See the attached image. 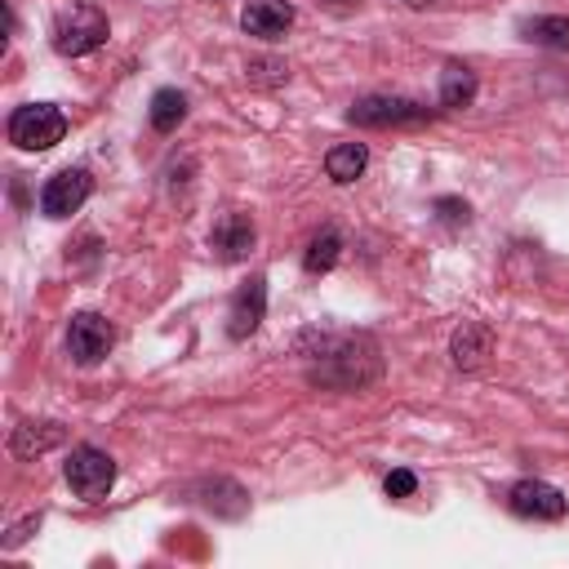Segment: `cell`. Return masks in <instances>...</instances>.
<instances>
[{
	"mask_svg": "<svg viewBox=\"0 0 569 569\" xmlns=\"http://www.w3.org/2000/svg\"><path fill=\"white\" fill-rule=\"evenodd\" d=\"M436 209H440L445 222H467V204H458V200H440Z\"/></svg>",
	"mask_w": 569,
	"mask_h": 569,
	"instance_id": "obj_19",
	"label": "cell"
},
{
	"mask_svg": "<svg viewBox=\"0 0 569 569\" xmlns=\"http://www.w3.org/2000/svg\"><path fill=\"white\" fill-rule=\"evenodd\" d=\"M431 107L413 102V98H391V93H373V98H360L347 120L351 124H365V129H387V124H413V120H427Z\"/></svg>",
	"mask_w": 569,
	"mask_h": 569,
	"instance_id": "obj_4",
	"label": "cell"
},
{
	"mask_svg": "<svg viewBox=\"0 0 569 569\" xmlns=\"http://www.w3.org/2000/svg\"><path fill=\"white\" fill-rule=\"evenodd\" d=\"M485 356H489V329H480V325H462V329L453 333V360H458L462 369H476Z\"/></svg>",
	"mask_w": 569,
	"mask_h": 569,
	"instance_id": "obj_17",
	"label": "cell"
},
{
	"mask_svg": "<svg viewBox=\"0 0 569 569\" xmlns=\"http://www.w3.org/2000/svg\"><path fill=\"white\" fill-rule=\"evenodd\" d=\"M58 440H62V427H58V422H22V427L13 431V453H18V458H31V453L53 449Z\"/></svg>",
	"mask_w": 569,
	"mask_h": 569,
	"instance_id": "obj_14",
	"label": "cell"
},
{
	"mask_svg": "<svg viewBox=\"0 0 569 569\" xmlns=\"http://www.w3.org/2000/svg\"><path fill=\"white\" fill-rule=\"evenodd\" d=\"M267 316V280L262 276H249L236 298H231V311H227V333L231 338H249Z\"/></svg>",
	"mask_w": 569,
	"mask_h": 569,
	"instance_id": "obj_8",
	"label": "cell"
},
{
	"mask_svg": "<svg viewBox=\"0 0 569 569\" xmlns=\"http://www.w3.org/2000/svg\"><path fill=\"white\" fill-rule=\"evenodd\" d=\"M89 191H93L89 169H58L40 191V213L44 218H71L89 200Z\"/></svg>",
	"mask_w": 569,
	"mask_h": 569,
	"instance_id": "obj_5",
	"label": "cell"
},
{
	"mask_svg": "<svg viewBox=\"0 0 569 569\" xmlns=\"http://www.w3.org/2000/svg\"><path fill=\"white\" fill-rule=\"evenodd\" d=\"M67 485L84 498V502H102L116 485V462L111 453L93 449V445H76L71 458H67Z\"/></svg>",
	"mask_w": 569,
	"mask_h": 569,
	"instance_id": "obj_3",
	"label": "cell"
},
{
	"mask_svg": "<svg viewBox=\"0 0 569 569\" xmlns=\"http://www.w3.org/2000/svg\"><path fill=\"white\" fill-rule=\"evenodd\" d=\"M365 164H369V151H365L360 142H338V147H329V156H325V173H329L333 182H356V178L365 173Z\"/></svg>",
	"mask_w": 569,
	"mask_h": 569,
	"instance_id": "obj_11",
	"label": "cell"
},
{
	"mask_svg": "<svg viewBox=\"0 0 569 569\" xmlns=\"http://www.w3.org/2000/svg\"><path fill=\"white\" fill-rule=\"evenodd\" d=\"M471 98H476V71L462 62H449L440 71V102L458 111V107H471Z\"/></svg>",
	"mask_w": 569,
	"mask_h": 569,
	"instance_id": "obj_12",
	"label": "cell"
},
{
	"mask_svg": "<svg viewBox=\"0 0 569 569\" xmlns=\"http://www.w3.org/2000/svg\"><path fill=\"white\" fill-rule=\"evenodd\" d=\"M338 253H342V236H338L333 227H320V231L311 236L307 253H302V267H307L311 276H325V271H333Z\"/></svg>",
	"mask_w": 569,
	"mask_h": 569,
	"instance_id": "obj_13",
	"label": "cell"
},
{
	"mask_svg": "<svg viewBox=\"0 0 569 569\" xmlns=\"http://www.w3.org/2000/svg\"><path fill=\"white\" fill-rule=\"evenodd\" d=\"M240 27L258 40H280L293 27V4H284V0H244Z\"/></svg>",
	"mask_w": 569,
	"mask_h": 569,
	"instance_id": "obj_9",
	"label": "cell"
},
{
	"mask_svg": "<svg viewBox=\"0 0 569 569\" xmlns=\"http://www.w3.org/2000/svg\"><path fill=\"white\" fill-rule=\"evenodd\" d=\"M107 13L102 9H93V4H71V9H62L58 18H53V49L62 53V58H84V53H93V49H102L107 44Z\"/></svg>",
	"mask_w": 569,
	"mask_h": 569,
	"instance_id": "obj_1",
	"label": "cell"
},
{
	"mask_svg": "<svg viewBox=\"0 0 569 569\" xmlns=\"http://www.w3.org/2000/svg\"><path fill=\"white\" fill-rule=\"evenodd\" d=\"M213 249L227 262L249 258V249H253V222L244 213H222V222L213 227Z\"/></svg>",
	"mask_w": 569,
	"mask_h": 569,
	"instance_id": "obj_10",
	"label": "cell"
},
{
	"mask_svg": "<svg viewBox=\"0 0 569 569\" xmlns=\"http://www.w3.org/2000/svg\"><path fill=\"white\" fill-rule=\"evenodd\" d=\"M67 133V116L53 102H27L9 116V142H18L22 151H49L58 147Z\"/></svg>",
	"mask_w": 569,
	"mask_h": 569,
	"instance_id": "obj_2",
	"label": "cell"
},
{
	"mask_svg": "<svg viewBox=\"0 0 569 569\" xmlns=\"http://www.w3.org/2000/svg\"><path fill=\"white\" fill-rule=\"evenodd\" d=\"M507 502H511V511L525 516V520H560V516L569 511L565 493H560L556 485H547V480H520V485H511Z\"/></svg>",
	"mask_w": 569,
	"mask_h": 569,
	"instance_id": "obj_7",
	"label": "cell"
},
{
	"mask_svg": "<svg viewBox=\"0 0 569 569\" xmlns=\"http://www.w3.org/2000/svg\"><path fill=\"white\" fill-rule=\"evenodd\" d=\"M520 36L529 44H542V49H569V18H529L520 22Z\"/></svg>",
	"mask_w": 569,
	"mask_h": 569,
	"instance_id": "obj_15",
	"label": "cell"
},
{
	"mask_svg": "<svg viewBox=\"0 0 569 569\" xmlns=\"http://www.w3.org/2000/svg\"><path fill=\"white\" fill-rule=\"evenodd\" d=\"M338 4H351V0H338Z\"/></svg>",
	"mask_w": 569,
	"mask_h": 569,
	"instance_id": "obj_20",
	"label": "cell"
},
{
	"mask_svg": "<svg viewBox=\"0 0 569 569\" xmlns=\"http://www.w3.org/2000/svg\"><path fill=\"white\" fill-rule=\"evenodd\" d=\"M111 342H116V333H111V325H107L98 311H80V316H71L67 351H71L80 365H98V360L111 351Z\"/></svg>",
	"mask_w": 569,
	"mask_h": 569,
	"instance_id": "obj_6",
	"label": "cell"
},
{
	"mask_svg": "<svg viewBox=\"0 0 569 569\" xmlns=\"http://www.w3.org/2000/svg\"><path fill=\"white\" fill-rule=\"evenodd\" d=\"M151 129L156 133H169V129H178L182 124V116H187V98L178 93V89H160L156 98H151Z\"/></svg>",
	"mask_w": 569,
	"mask_h": 569,
	"instance_id": "obj_16",
	"label": "cell"
},
{
	"mask_svg": "<svg viewBox=\"0 0 569 569\" xmlns=\"http://www.w3.org/2000/svg\"><path fill=\"white\" fill-rule=\"evenodd\" d=\"M382 489H387L391 498H409V493L418 489V480H413V471H391V476L382 480Z\"/></svg>",
	"mask_w": 569,
	"mask_h": 569,
	"instance_id": "obj_18",
	"label": "cell"
}]
</instances>
